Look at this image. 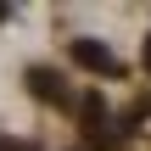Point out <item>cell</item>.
<instances>
[{
    "mask_svg": "<svg viewBox=\"0 0 151 151\" xmlns=\"http://www.w3.org/2000/svg\"><path fill=\"white\" fill-rule=\"evenodd\" d=\"M0 151H28V140H6L0 134Z\"/></svg>",
    "mask_w": 151,
    "mask_h": 151,
    "instance_id": "cell-2",
    "label": "cell"
},
{
    "mask_svg": "<svg viewBox=\"0 0 151 151\" xmlns=\"http://www.w3.org/2000/svg\"><path fill=\"white\" fill-rule=\"evenodd\" d=\"M73 62H78V67H95V73H112V50L95 45V39H78V45H73Z\"/></svg>",
    "mask_w": 151,
    "mask_h": 151,
    "instance_id": "cell-1",
    "label": "cell"
},
{
    "mask_svg": "<svg viewBox=\"0 0 151 151\" xmlns=\"http://www.w3.org/2000/svg\"><path fill=\"white\" fill-rule=\"evenodd\" d=\"M140 62H146V73H151V34H146V45H140Z\"/></svg>",
    "mask_w": 151,
    "mask_h": 151,
    "instance_id": "cell-3",
    "label": "cell"
}]
</instances>
